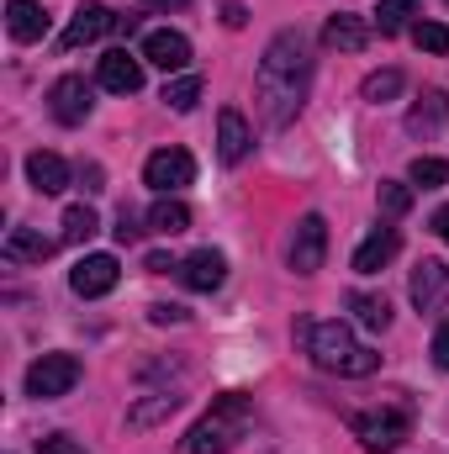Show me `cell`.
Wrapping results in <instances>:
<instances>
[{
	"instance_id": "1",
	"label": "cell",
	"mask_w": 449,
	"mask_h": 454,
	"mask_svg": "<svg viewBox=\"0 0 449 454\" xmlns=\"http://www.w3.org/2000/svg\"><path fill=\"white\" fill-rule=\"evenodd\" d=\"M307 90H312V53H307V37L286 27L270 37V48L259 59V80H254L264 127H286L307 106Z\"/></svg>"
},
{
	"instance_id": "2",
	"label": "cell",
	"mask_w": 449,
	"mask_h": 454,
	"mask_svg": "<svg viewBox=\"0 0 449 454\" xmlns=\"http://www.w3.org/2000/svg\"><path fill=\"white\" fill-rule=\"evenodd\" d=\"M296 339L307 343V354H312V364L318 370H334V375H375L381 370V354L375 348H359L354 333H349V323H312V317H302L296 323Z\"/></svg>"
},
{
	"instance_id": "3",
	"label": "cell",
	"mask_w": 449,
	"mask_h": 454,
	"mask_svg": "<svg viewBox=\"0 0 449 454\" xmlns=\"http://www.w3.org/2000/svg\"><path fill=\"white\" fill-rule=\"evenodd\" d=\"M248 418H254V402H248L243 391L217 396L212 412L185 434V454H232L238 439H243V428H248Z\"/></svg>"
},
{
	"instance_id": "4",
	"label": "cell",
	"mask_w": 449,
	"mask_h": 454,
	"mask_svg": "<svg viewBox=\"0 0 449 454\" xmlns=\"http://www.w3.org/2000/svg\"><path fill=\"white\" fill-rule=\"evenodd\" d=\"M349 428H354V439H359L370 454H391V450H402V444L413 439V418H407V407L354 412V418H349Z\"/></svg>"
},
{
	"instance_id": "5",
	"label": "cell",
	"mask_w": 449,
	"mask_h": 454,
	"mask_svg": "<svg viewBox=\"0 0 449 454\" xmlns=\"http://www.w3.org/2000/svg\"><path fill=\"white\" fill-rule=\"evenodd\" d=\"M80 375H85V364L75 354H43V359L27 364V396H37V402L69 396L80 386Z\"/></svg>"
},
{
	"instance_id": "6",
	"label": "cell",
	"mask_w": 449,
	"mask_h": 454,
	"mask_svg": "<svg viewBox=\"0 0 449 454\" xmlns=\"http://www.w3.org/2000/svg\"><path fill=\"white\" fill-rule=\"evenodd\" d=\"M323 259H328V223L318 217V212H307L296 232H291V248H286V264L296 270V275H318L323 270Z\"/></svg>"
},
{
	"instance_id": "7",
	"label": "cell",
	"mask_w": 449,
	"mask_h": 454,
	"mask_svg": "<svg viewBox=\"0 0 449 454\" xmlns=\"http://www.w3.org/2000/svg\"><path fill=\"white\" fill-rule=\"evenodd\" d=\"M143 180H148L159 196H169V191H185V185L196 180V159H191L185 148H159V153H148V164H143Z\"/></svg>"
},
{
	"instance_id": "8",
	"label": "cell",
	"mask_w": 449,
	"mask_h": 454,
	"mask_svg": "<svg viewBox=\"0 0 449 454\" xmlns=\"http://www.w3.org/2000/svg\"><path fill=\"white\" fill-rule=\"evenodd\" d=\"M413 307L423 312V317H439L449 312V264L445 259H423L418 270H413Z\"/></svg>"
},
{
	"instance_id": "9",
	"label": "cell",
	"mask_w": 449,
	"mask_h": 454,
	"mask_svg": "<svg viewBox=\"0 0 449 454\" xmlns=\"http://www.w3.org/2000/svg\"><path fill=\"white\" fill-rule=\"evenodd\" d=\"M91 85L80 80V74H64V80H53V90H48V112L59 127H80L85 116H91Z\"/></svg>"
},
{
	"instance_id": "10",
	"label": "cell",
	"mask_w": 449,
	"mask_h": 454,
	"mask_svg": "<svg viewBox=\"0 0 449 454\" xmlns=\"http://www.w3.org/2000/svg\"><path fill=\"white\" fill-rule=\"evenodd\" d=\"M116 280H122V264H116L112 254H85V259L75 264V275H69L75 296H85V301H96V296L116 291Z\"/></svg>"
},
{
	"instance_id": "11",
	"label": "cell",
	"mask_w": 449,
	"mask_h": 454,
	"mask_svg": "<svg viewBox=\"0 0 449 454\" xmlns=\"http://www.w3.org/2000/svg\"><path fill=\"white\" fill-rule=\"evenodd\" d=\"M143 59L154 64V69H164V74H180L185 64H191V37L185 32H148L143 37Z\"/></svg>"
},
{
	"instance_id": "12",
	"label": "cell",
	"mask_w": 449,
	"mask_h": 454,
	"mask_svg": "<svg viewBox=\"0 0 449 454\" xmlns=\"http://www.w3.org/2000/svg\"><path fill=\"white\" fill-rule=\"evenodd\" d=\"M101 90H112V96H138L143 90V59H132L127 48H112L106 59H101Z\"/></svg>"
},
{
	"instance_id": "13",
	"label": "cell",
	"mask_w": 449,
	"mask_h": 454,
	"mask_svg": "<svg viewBox=\"0 0 449 454\" xmlns=\"http://www.w3.org/2000/svg\"><path fill=\"white\" fill-rule=\"evenodd\" d=\"M175 275H180L185 291H217V286L227 280V259L217 254V248H196L191 259H180Z\"/></svg>"
},
{
	"instance_id": "14",
	"label": "cell",
	"mask_w": 449,
	"mask_h": 454,
	"mask_svg": "<svg viewBox=\"0 0 449 454\" xmlns=\"http://www.w3.org/2000/svg\"><path fill=\"white\" fill-rule=\"evenodd\" d=\"M116 27V16L106 11V5H80L75 16H69V27H64V37H59V48H85V43H96V37H106Z\"/></svg>"
},
{
	"instance_id": "15",
	"label": "cell",
	"mask_w": 449,
	"mask_h": 454,
	"mask_svg": "<svg viewBox=\"0 0 449 454\" xmlns=\"http://www.w3.org/2000/svg\"><path fill=\"white\" fill-rule=\"evenodd\" d=\"M397 254H402V232H397V227H375V232L354 248V270H359V275H381Z\"/></svg>"
},
{
	"instance_id": "16",
	"label": "cell",
	"mask_w": 449,
	"mask_h": 454,
	"mask_svg": "<svg viewBox=\"0 0 449 454\" xmlns=\"http://www.w3.org/2000/svg\"><path fill=\"white\" fill-rule=\"evenodd\" d=\"M370 43V21L365 16H349V11H338L323 21V48H334V53H359Z\"/></svg>"
},
{
	"instance_id": "17",
	"label": "cell",
	"mask_w": 449,
	"mask_h": 454,
	"mask_svg": "<svg viewBox=\"0 0 449 454\" xmlns=\"http://www.w3.org/2000/svg\"><path fill=\"white\" fill-rule=\"evenodd\" d=\"M248 148H254L248 121H243V112H232V106H227V112L217 116V159H223V164H243V159H248Z\"/></svg>"
},
{
	"instance_id": "18",
	"label": "cell",
	"mask_w": 449,
	"mask_h": 454,
	"mask_svg": "<svg viewBox=\"0 0 449 454\" xmlns=\"http://www.w3.org/2000/svg\"><path fill=\"white\" fill-rule=\"evenodd\" d=\"M0 254H5V264H43L53 254V238H43L37 227H11Z\"/></svg>"
},
{
	"instance_id": "19",
	"label": "cell",
	"mask_w": 449,
	"mask_h": 454,
	"mask_svg": "<svg viewBox=\"0 0 449 454\" xmlns=\"http://www.w3.org/2000/svg\"><path fill=\"white\" fill-rule=\"evenodd\" d=\"M5 32H11L16 43H43V37H48V11H43L37 0H11V5H5Z\"/></svg>"
},
{
	"instance_id": "20",
	"label": "cell",
	"mask_w": 449,
	"mask_h": 454,
	"mask_svg": "<svg viewBox=\"0 0 449 454\" xmlns=\"http://www.w3.org/2000/svg\"><path fill=\"white\" fill-rule=\"evenodd\" d=\"M445 121H449V96L445 90H423L413 101V112H407V132L413 137H434V132H445Z\"/></svg>"
},
{
	"instance_id": "21",
	"label": "cell",
	"mask_w": 449,
	"mask_h": 454,
	"mask_svg": "<svg viewBox=\"0 0 449 454\" xmlns=\"http://www.w3.org/2000/svg\"><path fill=\"white\" fill-rule=\"evenodd\" d=\"M27 180H32V191H43V196H59L64 185H69V164L59 159V153H27Z\"/></svg>"
},
{
	"instance_id": "22",
	"label": "cell",
	"mask_w": 449,
	"mask_h": 454,
	"mask_svg": "<svg viewBox=\"0 0 449 454\" xmlns=\"http://www.w3.org/2000/svg\"><path fill=\"white\" fill-rule=\"evenodd\" d=\"M180 402H185V396H175V391H154L148 402H132V407H127V428H154V423L175 418Z\"/></svg>"
},
{
	"instance_id": "23",
	"label": "cell",
	"mask_w": 449,
	"mask_h": 454,
	"mask_svg": "<svg viewBox=\"0 0 449 454\" xmlns=\"http://www.w3.org/2000/svg\"><path fill=\"white\" fill-rule=\"evenodd\" d=\"M349 312H354V317H359V328H370V333L391 328V301H386V296H370V291H349Z\"/></svg>"
},
{
	"instance_id": "24",
	"label": "cell",
	"mask_w": 449,
	"mask_h": 454,
	"mask_svg": "<svg viewBox=\"0 0 449 454\" xmlns=\"http://www.w3.org/2000/svg\"><path fill=\"white\" fill-rule=\"evenodd\" d=\"M148 227H154V232H164V238H175V232H185V227H191V207H185V201H175V196H159V201L148 207Z\"/></svg>"
},
{
	"instance_id": "25",
	"label": "cell",
	"mask_w": 449,
	"mask_h": 454,
	"mask_svg": "<svg viewBox=\"0 0 449 454\" xmlns=\"http://www.w3.org/2000/svg\"><path fill=\"white\" fill-rule=\"evenodd\" d=\"M413 16H418V0H381V11H375L370 21H375L381 37H397V32L413 27Z\"/></svg>"
},
{
	"instance_id": "26",
	"label": "cell",
	"mask_w": 449,
	"mask_h": 454,
	"mask_svg": "<svg viewBox=\"0 0 449 454\" xmlns=\"http://www.w3.org/2000/svg\"><path fill=\"white\" fill-rule=\"evenodd\" d=\"M402 85H407V80H402V69H381V74H370V80L359 85V96H365L370 106H386V101H397V96H402Z\"/></svg>"
},
{
	"instance_id": "27",
	"label": "cell",
	"mask_w": 449,
	"mask_h": 454,
	"mask_svg": "<svg viewBox=\"0 0 449 454\" xmlns=\"http://www.w3.org/2000/svg\"><path fill=\"white\" fill-rule=\"evenodd\" d=\"M196 101H201V80H196V74H175V80L164 85V106H169V112H191Z\"/></svg>"
},
{
	"instance_id": "28",
	"label": "cell",
	"mask_w": 449,
	"mask_h": 454,
	"mask_svg": "<svg viewBox=\"0 0 449 454\" xmlns=\"http://www.w3.org/2000/svg\"><path fill=\"white\" fill-rule=\"evenodd\" d=\"M375 201H381L386 217H407V212H413V185H402V180H381Z\"/></svg>"
},
{
	"instance_id": "29",
	"label": "cell",
	"mask_w": 449,
	"mask_h": 454,
	"mask_svg": "<svg viewBox=\"0 0 449 454\" xmlns=\"http://www.w3.org/2000/svg\"><path fill=\"white\" fill-rule=\"evenodd\" d=\"M96 227H101V217H96L91 207H69V212H64V243H91Z\"/></svg>"
},
{
	"instance_id": "30",
	"label": "cell",
	"mask_w": 449,
	"mask_h": 454,
	"mask_svg": "<svg viewBox=\"0 0 449 454\" xmlns=\"http://www.w3.org/2000/svg\"><path fill=\"white\" fill-rule=\"evenodd\" d=\"M413 185H423V191H439L449 185V159H413Z\"/></svg>"
},
{
	"instance_id": "31",
	"label": "cell",
	"mask_w": 449,
	"mask_h": 454,
	"mask_svg": "<svg viewBox=\"0 0 449 454\" xmlns=\"http://www.w3.org/2000/svg\"><path fill=\"white\" fill-rule=\"evenodd\" d=\"M413 43H418V53H449V27L445 21H413Z\"/></svg>"
},
{
	"instance_id": "32",
	"label": "cell",
	"mask_w": 449,
	"mask_h": 454,
	"mask_svg": "<svg viewBox=\"0 0 449 454\" xmlns=\"http://www.w3.org/2000/svg\"><path fill=\"white\" fill-rule=\"evenodd\" d=\"M37 454H85L69 434H48V439H37Z\"/></svg>"
},
{
	"instance_id": "33",
	"label": "cell",
	"mask_w": 449,
	"mask_h": 454,
	"mask_svg": "<svg viewBox=\"0 0 449 454\" xmlns=\"http://www.w3.org/2000/svg\"><path fill=\"white\" fill-rule=\"evenodd\" d=\"M148 323H159V328H164V323H185V307H175V301H154V307H148Z\"/></svg>"
},
{
	"instance_id": "34",
	"label": "cell",
	"mask_w": 449,
	"mask_h": 454,
	"mask_svg": "<svg viewBox=\"0 0 449 454\" xmlns=\"http://www.w3.org/2000/svg\"><path fill=\"white\" fill-rule=\"evenodd\" d=\"M112 232H116V243H138V238H143V227H138V217H132V212H122Z\"/></svg>"
},
{
	"instance_id": "35",
	"label": "cell",
	"mask_w": 449,
	"mask_h": 454,
	"mask_svg": "<svg viewBox=\"0 0 449 454\" xmlns=\"http://www.w3.org/2000/svg\"><path fill=\"white\" fill-rule=\"evenodd\" d=\"M434 364H439V370H449V317L439 323V333H434Z\"/></svg>"
},
{
	"instance_id": "36",
	"label": "cell",
	"mask_w": 449,
	"mask_h": 454,
	"mask_svg": "<svg viewBox=\"0 0 449 454\" xmlns=\"http://www.w3.org/2000/svg\"><path fill=\"white\" fill-rule=\"evenodd\" d=\"M80 180H85V191H91V196H96V191H106V185H101V180H106V175H101V164H80Z\"/></svg>"
},
{
	"instance_id": "37",
	"label": "cell",
	"mask_w": 449,
	"mask_h": 454,
	"mask_svg": "<svg viewBox=\"0 0 449 454\" xmlns=\"http://www.w3.org/2000/svg\"><path fill=\"white\" fill-rule=\"evenodd\" d=\"M223 21L232 27V32H238V27L248 21V11H243V0H227V5H223Z\"/></svg>"
},
{
	"instance_id": "38",
	"label": "cell",
	"mask_w": 449,
	"mask_h": 454,
	"mask_svg": "<svg viewBox=\"0 0 449 454\" xmlns=\"http://www.w3.org/2000/svg\"><path fill=\"white\" fill-rule=\"evenodd\" d=\"M143 264H148V275H169V270H180V264H175L169 254H148Z\"/></svg>"
},
{
	"instance_id": "39",
	"label": "cell",
	"mask_w": 449,
	"mask_h": 454,
	"mask_svg": "<svg viewBox=\"0 0 449 454\" xmlns=\"http://www.w3.org/2000/svg\"><path fill=\"white\" fill-rule=\"evenodd\" d=\"M138 27H143V21H138V11H127V16H116V27H112V32H122V37H132Z\"/></svg>"
},
{
	"instance_id": "40",
	"label": "cell",
	"mask_w": 449,
	"mask_h": 454,
	"mask_svg": "<svg viewBox=\"0 0 449 454\" xmlns=\"http://www.w3.org/2000/svg\"><path fill=\"white\" fill-rule=\"evenodd\" d=\"M434 232L449 243V207H439V212H434Z\"/></svg>"
},
{
	"instance_id": "41",
	"label": "cell",
	"mask_w": 449,
	"mask_h": 454,
	"mask_svg": "<svg viewBox=\"0 0 449 454\" xmlns=\"http://www.w3.org/2000/svg\"><path fill=\"white\" fill-rule=\"evenodd\" d=\"M154 5H185V0H154Z\"/></svg>"
}]
</instances>
